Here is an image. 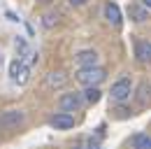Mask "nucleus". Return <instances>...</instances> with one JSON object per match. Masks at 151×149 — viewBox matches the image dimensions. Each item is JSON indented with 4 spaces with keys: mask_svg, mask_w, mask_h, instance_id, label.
Returning a JSON list of instances; mask_svg holds the SVG:
<instances>
[{
    "mask_svg": "<svg viewBox=\"0 0 151 149\" xmlns=\"http://www.w3.org/2000/svg\"><path fill=\"white\" fill-rule=\"evenodd\" d=\"M75 61H77V65H79V68H91V65H98V51H93V49L79 51Z\"/></svg>",
    "mask_w": 151,
    "mask_h": 149,
    "instance_id": "nucleus-8",
    "label": "nucleus"
},
{
    "mask_svg": "<svg viewBox=\"0 0 151 149\" xmlns=\"http://www.w3.org/2000/svg\"><path fill=\"white\" fill-rule=\"evenodd\" d=\"M49 124L56 130H70L75 126V116H72L70 112H58V114H54V116L49 119Z\"/></svg>",
    "mask_w": 151,
    "mask_h": 149,
    "instance_id": "nucleus-5",
    "label": "nucleus"
},
{
    "mask_svg": "<svg viewBox=\"0 0 151 149\" xmlns=\"http://www.w3.org/2000/svg\"><path fill=\"white\" fill-rule=\"evenodd\" d=\"M68 2H70L72 7H81V5H86L88 0H68Z\"/></svg>",
    "mask_w": 151,
    "mask_h": 149,
    "instance_id": "nucleus-14",
    "label": "nucleus"
},
{
    "mask_svg": "<svg viewBox=\"0 0 151 149\" xmlns=\"http://www.w3.org/2000/svg\"><path fill=\"white\" fill-rule=\"evenodd\" d=\"M105 19L112 23L114 28H119V26H121L123 17H121V9H119V5H116V2H107V5H105Z\"/></svg>",
    "mask_w": 151,
    "mask_h": 149,
    "instance_id": "nucleus-7",
    "label": "nucleus"
},
{
    "mask_svg": "<svg viewBox=\"0 0 151 149\" xmlns=\"http://www.w3.org/2000/svg\"><path fill=\"white\" fill-rule=\"evenodd\" d=\"M56 21H58V14H47V17H44V26H47V28H54Z\"/></svg>",
    "mask_w": 151,
    "mask_h": 149,
    "instance_id": "nucleus-13",
    "label": "nucleus"
},
{
    "mask_svg": "<svg viewBox=\"0 0 151 149\" xmlns=\"http://www.w3.org/2000/svg\"><path fill=\"white\" fill-rule=\"evenodd\" d=\"M81 103H84V95L81 93H63L60 98H58V107L63 112H75L81 107Z\"/></svg>",
    "mask_w": 151,
    "mask_h": 149,
    "instance_id": "nucleus-3",
    "label": "nucleus"
},
{
    "mask_svg": "<svg viewBox=\"0 0 151 149\" xmlns=\"http://www.w3.org/2000/svg\"><path fill=\"white\" fill-rule=\"evenodd\" d=\"M135 56L139 63H151V42L149 40H137L135 42Z\"/></svg>",
    "mask_w": 151,
    "mask_h": 149,
    "instance_id": "nucleus-6",
    "label": "nucleus"
},
{
    "mask_svg": "<svg viewBox=\"0 0 151 149\" xmlns=\"http://www.w3.org/2000/svg\"><path fill=\"white\" fill-rule=\"evenodd\" d=\"M37 2H54V0H37Z\"/></svg>",
    "mask_w": 151,
    "mask_h": 149,
    "instance_id": "nucleus-16",
    "label": "nucleus"
},
{
    "mask_svg": "<svg viewBox=\"0 0 151 149\" xmlns=\"http://www.w3.org/2000/svg\"><path fill=\"white\" fill-rule=\"evenodd\" d=\"M130 17L135 21H144L147 19V9L144 7H137V5H130Z\"/></svg>",
    "mask_w": 151,
    "mask_h": 149,
    "instance_id": "nucleus-12",
    "label": "nucleus"
},
{
    "mask_svg": "<svg viewBox=\"0 0 151 149\" xmlns=\"http://www.w3.org/2000/svg\"><path fill=\"white\" fill-rule=\"evenodd\" d=\"M130 91H132L130 79H128V77H123V79H119V82H114V84H112L109 95H112L114 103H123V100H128V98H130Z\"/></svg>",
    "mask_w": 151,
    "mask_h": 149,
    "instance_id": "nucleus-2",
    "label": "nucleus"
},
{
    "mask_svg": "<svg viewBox=\"0 0 151 149\" xmlns=\"http://www.w3.org/2000/svg\"><path fill=\"white\" fill-rule=\"evenodd\" d=\"M84 98H86L88 103H98V100L102 98V91H100L98 86H86V91H84Z\"/></svg>",
    "mask_w": 151,
    "mask_h": 149,
    "instance_id": "nucleus-11",
    "label": "nucleus"
},
{
    "mask_svg": "<svg viewBox=\"0 0 151 149\" xmlns=\"http://www.w3.org/2000/svg\"><path fill=\"white\" fill-rule=\"evenodd\" d=\"M77 82H81L84 86H98L100 82H105V68H100V65H91V68H79L77 70Z\"/></svg>",
    "mask_w": 151,
    "mask_h": 149,
    "instance_id": "nucleus-1",
    "label": "nucleus"
},
{
    "mask_svg": "<svg viewBox=\"0 0 151 149\" xmlns=\"http://www.w3.org/2000/svg\"><path fill=\"white\" fill-rule=\"evenodd\" d=\"M132 149H151V135L149 133L132 135Z\"/></svg>",
    "mask_w": 151,
    "mask_h": 149,
    "instance_id": "nucleus-10",
    "label": "nucleus"
},
{
    "mask_svg": "<svg viewBox=\"0 0 151 149\" xmlns=\"http://www.w3.org/2000/svg\"><path fill=\"white\" fill-rule=\"evenodd\" d=\"M142 2H144V7H147V9H151V0H142Z\"/></svg>",
    "mask_w": 151,
    "mask_h": 149,
    "instance_id": "nucleus-15",
    "label": "nucleus"
},
{
    "mask_svg": "<svg viewBox=\"0 0 151 149\" xmlns=\"http://www.w3.org/2000/svg\"><path fill=\"white\" fill-rule=\"evenodd\" d=\"M65 84H68V74L63 70H54V72L47 74V86L49 89H63Z\"/></svg>",
    "mask_w": 151,
    "mask_h": 149,
    "instance_id": "nucleus-9",
    "label": "nucleus"
},
{
    "mask_svg": "<svg viewBox=\"0 0 151 149\" xmlns=\"http://www.w3.org/2000/svg\"><path fill=\"white\" fill-rule=\"evenodd\" d=\"M23 112L21 110H7L0 116V128H17L19 124H23Z\"/></svg>",
    "mask_w": 151,
    "mask_h": 149,
    "instance_id": "nucleus-4",
    "label": "nucleus"
}]
</instances>
